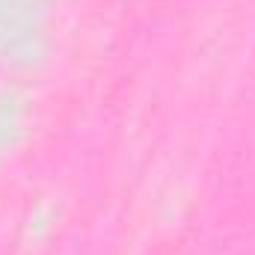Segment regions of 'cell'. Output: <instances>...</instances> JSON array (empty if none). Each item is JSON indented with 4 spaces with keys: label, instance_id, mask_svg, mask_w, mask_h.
I'll use <instances>...</instances> for the list:
<instances>
[]
</instances>
